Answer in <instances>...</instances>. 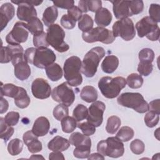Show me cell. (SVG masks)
<instances>
[{"mask_svg":"<svg viewBox=\"0 0 160 160\" xmlns=\"http://www.w3.org/2000/svg\"><path fill=\"white\" fill-rule=\"evenodd\" d=\"M82 11L78 8V6H74L68 10V14L73 18L75 21H79L82 16Z\"/></svg>","mask_w":160,"mask_h":160,"instance_id":"obj_54","label":"cell"},{"mask_svg":"<svg viewBox=\"0 0 160 160\" xmlns=\"http://www.w3.org/2000/svg\"><path fill=\"white\" fill-rule=\"evenodd\" d=\"M152 69L153 66L152 64V62H139L138 66V71L141 76H149L152 72Z\"/></svg>","mask_w":160,"mask_h":160,"instance_id":"obj_46","label":"cell"},{"mask_svg":"<svg viewBox=\"0 0 160 160\" xmlns=\"http://www.w3.org/2000/svg\"><path fill=\"white\" fill-rule=\"evenodd\" d=\"M14 99L15 105L20 109L26 108L31 102L30 98L28 96L26 90L22 87H19V92Z\"/></svg>","mask_w":160,"mask_h":160,"instance_id":"obj_30","label":"cell"},{"mask_svg":"<svg viewBox=\"0 0 160 160\" xmlns=\"http://www.w3.org/2000/svg\"><path fill=\"white\" fill-rule=\"evenodd\" d=\"M11 2L18 5L17 9V16L18 19L28 22L32 18L37 17V12L34 6L40 5L42 2V1L12 0Z\"/></svg>","mask_w":160,"mask_h":160,"instance_id":"obj_10","label":"cell"},{"mask_svg":"<svg viewBox=\"0 0 160 160\" xmlns=\"http://www.w3.org/2000/svg\"><path fill=\"white\" fill-rule=\"evenodd\" d=\"M76 21L68 14H64L61 18V26L67 29H72L76 26Z\"/></svg>","mask_w":160,"mask_h":160,"instance_id":"obj_50","label":"cell"},{"mask_svg":"<svg viewBox=\"0 0 160 160\" xmlns=\"http://www.w3.org/2000/svg\"><path fill=\"white\" fill-rule=\"evenodd\" d=\"M29 36V31L26 24L21 21L16 22L12 30L6 36V41L8 44L18 45L25 42Z\"/></svg>","mask_w":160,"mask_h":160,"instance_id":"obj_13","label":"cell"},{"mask_svg":"<svg viewBox=\"0 0 160 160\" xmlns=\"http://www.w3.org/2000/svg\"><path fill=\"white\" fill-rule=\"evenodd\" d=\"M136 29L139 38L146 36L151 41H158L159 39L160 29L158 23L149 16H145L137 22Z\"/></svg>","mask_w":160,"mask_h":160,"instance_id":"obj_8","label":"cell"},{"mask_svg":"<svg viewBox=\"0 0 160 160\" xmlns=\"http://www.w3.org/2000/svg\"><path fill=\"white\" fill-rule=\"evenodd\" d=\"M119 65V59L114 55H108L105 57L101 63V69L105 73L114 72Z\"/></svg>","mask_w":160,"mask_h":160,"instance_id":"obj_25","label":"cell"},{"mask_svg":"<svg viewBox=\"0 0 160 160\" xmlns=\"http://www.w3.org/2000/svg\"><path fill=\"white\" fill-rule=\"evenodd\" d=\"M45 70L48 78L52 81H58L62 77V69L58 63H52L46 67Z\"/></svg>","mask_w":160,"mask_h":160,"instance_id":"obj_28","label":"cell"},{"mask_svg":"<svg viewBox=\"0 0 160 160\" xmlns=\"http://www.w3.org/2000/svg\"><path fill=\"white\" fill-rule=\"evenodd\" d=\"M62 131L65 133L73 132L77 127L76 120L71 116H67L61 121Z\"/></svg>","mask_w":160,"mask_h":160,"instance_id":"obj_32","label":"cell"},{"mask_svg":"<svg viewBox=\"0 0 160 160\" xmlns=\"http://www.w3.org/2000/svg\"><path fill=\"white\" fill-rule=\"evenodd\" d=\"M70 144L75 147H91V140L88 136L79 132H73L69 137Z\"/></svg>","mask_w":160,"mask_h":160,"instance_id":"obj_24","label":"cell"},{"mask_svg":"<svg viewBox=\"0 0 160 160\" xmlns=\"http://www.w3.org/2000/svg\"><path fill=\"white\" fill-rule=\"evenodd\" d=\"M23 48L20 45L8 44L7 46H1L0 62L1 64L8 63L11 61L12 57L20 52H23Z\"/></svg>","mask_w":160,"mask_h":160,"instance_id":"obj_18","label":"cell"},{"mask_svg":"<svg viewBox=\"0 0 160 160\" xmlns=\"http://www.w3.org/2000/svg\"><path fill=\"white\" fill-rule=\"evenodd\" d=\"M121 124V119L116 116H110L107 121L106 130L108 133L114 134L119 128Z\"/></svg>","mask_w":160,"mask_h":160,"instance_id":"obj_34","label":"cell"},{"mask_svg":"<svg viewBox=\"0 0 160 160\" xmlns=\"http://www.w3.org/2000/svg\"><path fill=\"white\" fill-rule=\"evenodd\" d=\"M91 147H76L73 151V155L75 158L79 159L88 158L91 152Z\"/></svg>","mask_w":160,"mask_h":160,"instance_id":"obj_48","label":"cell"},{"mask_svg":"<svg viewBox=\"0 0 160 160\" xmlns=\"http://www.w3.org/2000/svg\"><path fill=\"white\" fill-rule=\"evenodd\" d=\"M112 14L106 8H101L96 12L94 20L99 27H106L110 24L112 21Z\"/></svg>","mask_w":160,"mask_h":160,"instance_id":"obj_23","label":"cell"},{"mask_svg":"<svg viewBox=\"0 0 160 160\" xmlns=\"http://www.w3.org/2000/svg\"><path fill=\"white\" fill-rule=\"evenodd\" d=\"M159 129H160V128H159L154 132V136L156 138V139L158 141H159Z\"/></svg>","mask_w":160,"mask_h":160,"instance_id":"obj_60","label":"cell"},{"mask_svg":"<svg viewBox=\"0 0 160 160\" xmlns=\"http://www.w3.org/2000/svg\"><path fill=\"white\" fill-rule=\"evenodd\" d=\"M15 14V8L10 2H6L0 7L1 31L7 26L8 23L13 18Z\"/></svg>","mask_w":160,"mask_h":160,"instance_id":"obj_19","label":"cell"},{"mask_svg":"<svg viewBox=\"0 0 160 160\" xmlns=\"http://www.w3.org/2000/svg\"><path fill=\"white\" fill-rule=\"evenodd\" d=\"M65 32L58 24L51 25L46 32V39L49 44L59 52H64L69 49V45L64 41Z\"/></svg>","mask_w":160,"mask_h":160,"instance_id":"obj_7","label":"cell"},{"mask_svg":"<svg viewBox=\"0 0 160 160\" xmlns=\"http://www.w3.org/2000/svg\"><path fill=\"white\" fill-rule=\"evenodd\" d=\"M106 109L105 104L100 101H96L90 105L88 109L87 121L95 127H99L103 121V114Z\"/></svg>","mask_w":160,"mask_h":160,"instance_id":"obj_14","label":"cell"},{"mask_svg":"<svg viewBox=\"0 0 160 160\" xmlns=\"http://www.w3.org/2000/svg\"><path fill=\"white\" fill-rule=\"evenodd\" d=\"M159 114H158L154 111H150L146 113L144 116V122L146 125L150 128L156 126L159 122Z\"/></svg>","mask_w":160,"mask_h":160,"instance_id":"obj_43","label":"cell"},{"mask_svg":"<svg viewBox=\"0 0 160 160\" xmlns=\"http://www.w3.org/2000/svg\"><path fill=\"white\" fill-rule=\"evenodd\" d=\"M112 4V11L118 19L128 18L133 16L131 8V1H110Z\"/></svg>","mask_w":160,"mask_h":160,"instance_id":"obj_16","label":"cell"},{"mask_svg":"<svg viewBox=\"0 0 160 160\" xmlns=\"http://www.w3.org/2000/svg\"><path fill=\"white\" fill-rule=\"evenodd\" d=\"M29 159H44V157H42V156H41V155H39V154H37V155H32V156L29 158Z\"/></svg>","mask_w":160,"mask_h":160,"instance_id":"obj_59","label":"cell"},{"mask_svg":"<svg viewBox=\"0 0 160 160\" xmlns=\"http://www.w3.org/2000/svg\"><path fill=\"white\" fill-rule=\"evenodd\" d=\"M4 120L8 125L11 126H15L19 120V114L18 112L10 111L4 117Z\"/></svg>","mask_w":160,"mask_h":160,"instance_id":"obj_51","label":"cell"},{"mask_svg":"<svg viewBox=\"0 0 160 160\" xmlns=\"http://www.w3.org/2000/svg\"><path fill=\"white\" fill-rule=\"evenodd\" d=\"M0 124H1V139H3L5 142H6L12 136L14 129L11 126L7 124L4 118H0Z\"/></svg>","mask_w":160,"mask_h":160,"instance_id":"obj_33","label":"cell"},{"mask_svg":"<svg viewBox=\"0 0 160 160\" xmlns=\"http://www.w3.org/2000/svg\"><path fill=\"white\" fill-rule=\"evenodd\" d=\"M51 97L56 102L70 106L75 100V94L73 89L67 82H64L55 87L51 93Z\"/></svg>","mask_w":160,"mask_h":160,"instance_id":"obj_12","label":"cell"},{"mask_svg":"<svg viewBox=\"0 0 160 160\" xmlns=\"http://www.w3.org/2000/svg\"><path fill=\"white\" fill-rule=\"evenodd\" d=\"M138 58L140 62H152L154 59V52L150 48H144L139 51Z\"/></svg>","mask_w":160,"mask_h":160,"instance_id":"obj_44","label":"cell"},{"mask_svg":"<svg viewBox=\"0 0 160 160\" xmlns=\"http://www.w3.org/2000/svg\"><path fill=\"white\" fill-rule=\"evenodd\" d=\"M149 17L156 22H160V6L158 4H151L149 9Z\"/></svg>","mask_w":160,"mask_h":160,"instance_id":"obj_49","label":"cell"},{"mask_svg":"<svg viewBox=\"0 0 160 160\" xmlns=\"http://www.w3.org/2000/svg\"><path fill=\"white\" fill-rule=\"evenodd\" d=\"M159 99H154L149 102V110L151 111H154L158 114H160V109H159Z\"/></svg>","mask_w":160,"mask_h":160,"instance_id":"obj_55","label":"cell"},{"mask_svg":"<svg viewBox=\"0 0 160 160\" xmlns=\"http://www.w3.org/2000/svg\"><path fill=\"white\" fill-rule=\"evenodd\" d=\"M80 97L82 100L86 102L90 103L97 100L98 94L97 90L93 86H85L82 88L80 92Z\"/></svg>","mask_w":160,"mask_h":160,"instance_id":"obj_29","label":"cell"},{"mask_svg":"<svg viewBox=\"0 0 160 160\" xmlns=\"http://www.w3.org/2000/svg\"><path fill=\"white\" fill-rule=\"evenodd\" d=\"M27 28L31 34L35 35L43 31V24L41 20L37 18H32L27 24Z\"/></svg>","mask_w":160,"mask_h":160,"instance_id":"obj_36","label":"cell"},{"mask_svg":"<svg viewBox=\"0 0 160 160\" xmlns=\"http://www.w3.org/2000/svg\"><path fill=\"white\" fill-rule=\"evenodd\" d=\"M131 8L133 15H137L142 12L144 2L142 1H131Z\"/></svg>","mask_w":160,"mask_h":160,"instance_id":"obj_52","label":"cell"},{"mask_svg":"<svg viewBox=\"0 0 160 160\" xmlns=\"http://www.w3.org/2000/svg\"><path fill=\"white\" fill-rule=\"evenodd\" d=\"M94 22L92 18L88 14L82 15L78 21V28L82 32H88L91 30L93 28Z\"/></svg>","mask_w":160,"mask_h":160,"instance_id":"obj_35","label":"cell"},{"mask_svg":"<svg viewBox=\"0 0 160 160\" xmlns=\"http://www.w3.org/2000/svg\"><path fill=\"white\" fill-rule=\"evenodd\" d=\"M58 16V11L56 6H52L48 7L44 11L42 14V20L44 24L49 27L53 24L55 21L57 19Z\"/></svg>","mask_w":160,"mask_h":160,"instance_id":"obj_27","label":"cell"},{"mask_svg":"<svg viewBox=\"0 0 160 160\" xmlns=\"http://www.w3.org/2000/svg\"><path fill=\"white\" fill-rule=\"evenodd\" d=\"M81 65L80 58L76 56H71L65 61L63 66L64 76L69 86L76 87L82 83Z\"/></svg>","mask_w":160,"mask_h":160,"instance_id":"obj_4","label":"cell"},{"mask_svg":"<svg viewBox=\"0 0 160 160\" xmlns=\"http://www.w3.org/2000/svg\"><path fill=\"white\" fill-rule=\"evenodd\" d=\"M88 115V109L86 106L82 104H78L72 112L73 118L76 121H81L87 118Z\"/></svg>","mask_w":160,"mask_h":160,"instance_id":"obj_40","label":"cell"},{"mask_svg":"<svg viewBox=\"0 0 160 160\" xmlns=\"http://www.w3.org/2000/svg\"><path fill=\"white\" fill-rule=\"evenodd\" d=\"M89 160L90 159H104V156L101 154L99 152H96V153H92V154H90L88 158Z\"/></svg>","mask_w":160,"mask_h":160,"instance_id":"obj_58","label":"cell"},{"mask_svg":"<svg viewBox=\"0 0 160 160\" xmlns=\"http://www.w3.org/2000/svg\"><path fill=\"white\" fill-rule=\"evenodd\" d=\"M24 56L28 63L40 69H46L56 59L54 52L48 48H29L26 49Z\"/></svg>","mask_w":160,"mask_h":160,"instance_id":"obj_1","label":"cell"},{"mask_svg":"<svg viewBox=\"0 0 160 160\" xmlns=\"http://www.w3.org/2000/svg\"><path fill=\"white\" fill-rule=\"evenodd\" d=\"M50 129V123L48 119L44 116L38 118L32 128V132L38 137L46 136Z\"/></svg>","mask_w":160,"mask_h":160,"instance_id":"obj_21","label":"cell"},{"mask_svg":"<svg viewBox=\"0 0 160 160\" xmlns=\"http://www.w3.org/2000/svg\"><path fill=\"white\" fill-rule=\"evenodd\" d=\"M38 137L32 132V130L28 131L23 134V141L31 153L34 154L40 152L42 149V143L38 140Z\"/></svg>","mask_w":160,"mask_h":160,"instance_id":"obj_17","label":"cell"},{"mask_svg":"<svg viewBox=\"0 0 160 160\" xmlns=\"http://www.w3.org/2000/svg\"><path fill=\"white\" fill-rule=\"evenodd\" d=\"M126 86V80L121 76L115 78L104 76L98 82V88L101 94L108 99H113L117 97Z\"/></svg>","mask_w":160,"mask_h":160,"instance_id":"obj_2","label":"cell"},{"mask_svg":"<svg viewBox=\"0 0 160 160\" xmlns=\"http://www.w3.org/2000/svg\"><path fill=\"white\" fill-rule=\"evenodd\" d=\"M118 103L128 108H131L139 113L149 111V105L144 97L139 92H124L117 99Z\"/></svg>","mask_w":160,"mask_h":160,"instance_id":"obj_5","label":"cell"},{"mask_svg":"<svg viewBox=\"0 0 160 160\" xmlns=\"http://www.w3.org/2000/svg\"><path fill=\"white\" fill-rule=\"evenodd\" d=\"M126 83L128 86L132 89L140 88L143 84V78L140 74L137 73H131L126 78Z\"/></svg>","mask_w":160,"mask_h":160,"instance_id":"obj_38","label":"cell"},{"mask_svg":"<svg viewBox=\"0 0 160 160\" xmlns=\"http://www.w3.org/2000/svg\"><path fill=\"white\" fill-rule=\"evenodd\" d=\"M31 91L34 98L44 99L48 98L51 94V88L46 79L36 78L32 82Z\"/></svg>","mask_w":160,"mask_h":160,"instance_id":"obj_15","label":"cell"},{"mask_svg":"<svg viewBox=\"0 0 160 160\" xmlns=\"http://www.w3.org/2000/svg\"><path fill=\"white\" fill-rule=\"evenodd\" d=\"M33 44L38 48H48L49 44L46 39V33L42 31L38 34L33 35Z\"/></svg>","mask_w":160,"mask_h":160,"instance_id":"obj_42","label":"cell"},{"mask_svg":"<svg viewBox=\"0 0 160 160\" xmlns=\"http://www.w3.org/2000/svg\"><path fill=\"white\" fill-rule=\"evenodd\" d=\"M82 38L85 42L88 43L98 41L106 44H111L115 40L111 31L99 26L92 28L88 32H82Z\"/></svg>","mask_w":160,"mask_h":160,"instance_id":"obj_9","label":"cell"},{"mask_svg":"<svg viewBox=\"0 0 160 160\" xmlns=\"http://www.w3.org/2000/svg\"><path fill=\"white\" fill-rule=\"evenodd\" d=\"M105 56V50L97 46L89 50L84 56L81 65V72L87 78L93 77L97 72L100 61Z\"/></svg>","mask_w":160,"mask_h":160,"instance_id":"obj_3","label":"cell"},{"mask_svg":"<svg viewBox=\"0 0 160 160\" xmlns=\"http://www.w3.org/2000/svg\"><path fill=\"white\" fill-rule=\"evenodd\" d=\"M69 146V141L60 136H55L48 144V149L52 151L62 152L67 150Z\"/></svg>","mask_w":160,"mask_h":160,"instance_id":"obj_22","label":"cell"},{"mask_svg":"<svg viewBox=\"0 0 160 160\" xmlns=\"http://www.w3.org/2000/svg\"><path fill=\"white\" fill-rule=\"evenodd\" d=\"M159 153H157V154H154V156L152 158V159H159Z\"/></svg>","mask_w":160,"mask_h":160,"instance_id":"obj_61","label":"cell"},{"mask_svg":"<svg viewBox=\"0 0 160 160\" xmlns=\"http://www.w3.org/2000/svg\"><path fill=\"white\" fill-rule=\"evenodd\" d=\"M97 151L104 156L118 158L124 154V147L122 141L116 136L109 137L106 140H101L98 143Z\"/></svg>","mask_w":160,"mask_h":160,"instance_id":"obj_6","label":"cell"},{"mask_svg":"<svg viewBox=\"0 0 160 160\" xmlns=\"http://www.w3.org/2000/svg\"><path fill=\"white\" fill-rule=\"evenodd\" d=\"M77 127L82 131L84 134L88 136L93 135L96 132V127L88 121L79 123L77 124Z\"/></svg>","mask_w":160,"mask_h":160,"instance_id":"obj_47","label":"cell"},{"mask_svg":"<svg viewBox=\"0 0 160 160\" xmlns=\"http://www.w3.org/2000/svg\"><path fill=\"white\" fill-rule=\"evenodd\" d=\"M49 159L54 160V159H65L64 155L59 151H53L51 152L49 155Z\"/></svg>","mask_w":160,"mask_h":160,"instance_id":"obj_56","label":"cell"},{"mask_svg":"<svg viewBox=\"0 0 160 160\" xmlns=\"http://www.w3.org/2000/svg\"><path fill=\"white\" fill-rule=\"evenodd\" d=\"M23 148L22 141L18 138H15L9 141L8 145V151L11 156H17L20 154Z\"/></svg>","mask_w":160,"mask_h":160,"instance_id":"obj_37","label":"cell"},{"mask_svg":"<svg viewBox=\"0 0 160 160\" xmlns=\"http://www.w3.org/2000/svg\"><path fill=\"white\" fill-rule=\"evenodd\" d=\"M134 130L129 126H122L116 134V137L122 142H127L134 137Z\"/></svg>","mask_w":160,"mask_h":160,"instance_id":"obj_39","label":"cell"},{"mask_svg":"<svg viewBox=\"0 0 160 160\" xmlns=\"http://www.w3.org/2000/svg\"><path fill=\"white\" fill-rule=\"evenodd\" d=\"M14 66V72L15 76L19 80L27 79L31 75V68L28 62L24 58L20 59L12 64Z\"/></svg>","mask_w":160,"mask_h":160,"instance_id":"obj_20","label":"cell"},{"mask_svg":"<svg viewBox=\"0 0 160 160\" xmlns=\"http://www.w3.org/2000/svg\"><path fill=\"white\" fill-rule=\"evenodd\" d=\"M112 32L115 38L120 36L126 41L132 40L136 36L134 23L129 18H124L116 21L112 26Z\"/></svg>","mask_w":160,"mask_h":160,"instance_id":"obj_11","label":"cell"},{"mask_svg":"<svg viewBox=\"0 0 160 160\" xmlns=\"http://www.w3.org/2000/svg\"><path fill=\"white\" fill-rule=\"evenodd\" d=\"M19 91V86H17L11 83H7L1 84V97L3 96L9 98H14L18 94Z\"/></svg>","mask_w":160,"mask_h":160,"instance_id":"obj_31","label":"cell"},{"mask_svg":"<svg viewBox=\"0 0 160 160\" xmlns=\"http://www.w3.org/2000/svg\"><path fill=\"white\" fill-rule=\"evenodd\" d=\"M0 103H1L0 113L3 114L8 111V108H9V103L6 99L3 98V97H1Z\"/></svg>","mask_w":160,"mask_h":160,"instance_id":"obj_57","label":"cell"},{"mask_svg":"<svg viewBox=\"0 0 160 160\" xmlns=\"http://www.w3.org/2000/svg\"><path fill=\"white\" fill-rule=\"evenodd\" d=\"M78 8L82 12L85 13L89 11L91 12H96L102 8V1L99 0H81L78 2Z\"/></svg>","mask_w":160,"mask_h":160,"instance_id":"obj_26","label":"cell"},{"mask_svg":"<svg viewBox=\"0 0 160 160\" xmlns=\"http://www.w3.org/2000/svg\"><path fill=\"white\" fill-rule=\"evenodd\" d=\"M130 149L135 154H141L144 151L145 145L141 140L136 139L131 141L130 144Z\"/></svg>","mask_w":160,"mask_h":160,"instance_id":"obj_45","label":"cell"},{"mask_svg":"<svg viewBox=\"0 0 160 160\" xmlns=\"http://www.w3.org/2000/svg\"><path fill=\"white\" fill-rule=\"evenodd\" d=\"M68 107L63 104L57 105L53 109V116L58 121H61L64 118L68 116Z\"/></svg>","mask_w":160,"mask_h":160,"instance_id":"obj_41","label":"cell"},{"mask_svg":"<svg viewBox=\"0 0 160 160\" xmlns=\"http://www.w3.org/2000/svg\"><path fill=\"white\" fill-rule=\"evenodd\" d=\"M54 6L62 9H69L74 6V1L73 0H64V1H52Z\"/></svg>","mask_w":160,"mask_h":160,"instance_id":"obj_53","label":"cell"}]
</instances>
